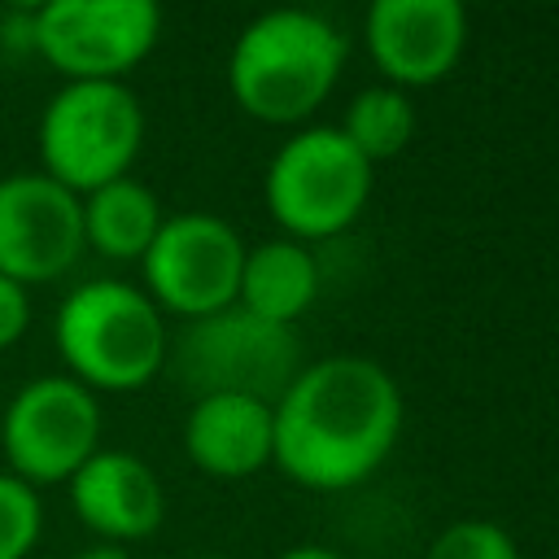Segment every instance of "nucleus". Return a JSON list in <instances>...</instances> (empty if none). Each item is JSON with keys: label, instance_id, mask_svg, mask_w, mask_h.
Returning <instances> with one entry per match:
<instances>
[{"label": "nucleus", "instance_id": "f257e3e1", "mask_svg": "<svg viewBox=\"0 0 559 559\" xmlns=\"http://www.w3.org/2000/svg\"><path fill=\"white\" fill-rule=\"evenodd\" d=\"M402 389L362 354H332L293 376L271 406V463L306 489H349L397 445Z\"/></svg>", "mask_w": 559, "mask_h": 559}, {"label": "nucleus", "instance_id": "f03ea898", "mask_svg": "<svg viewBox=\"0 0 559 559\" xmlns=\"http://www.w3.org/2000/svg\"><path fill=\"white\" fill-rule=\"evenodd\" d=\"M345 52V35L323 13L271 9L236 35L227 57V87L249 118L288 127L328 100Z\"/></svg>", "mask_w": 559, "mask_h": 559}, {"label": "nucleus", "instance_id": "7ed1b4c3", "mask_svg": "<svg viewBox=\"0 0 559 559\" xmlns=\"http://www.w3.org/2000/svg\"><path fill=\"white\" fill-rule=\"evenodd\" d=\"M66 376L92 393H135L166 367V319L140 284L83 280L52 319Z\"/></svg>", "mask_w": 559, "mask_h": 559}, {"label": "nucleus", "instance_id": "20e7f679", "mask_svg": "<svg viewBox=\"0 0 559 559\" xmlns=\"http://www.w3.org/2000/svg\"><path fill=\"white\" fill-rule=\"evenodd\" d=\"M144 144V105L127 83H66L48 96L35 148L39 170L87 197L131 170Z\"/></svg>", "mask_w": 559, "mask_h": 559}, {"label": "nucleus", "instance_id": "39448f33", "mask_svg": "<svg viewBox=\"0 0 559 559\" xmlns=\"http://www.w3.org/2000/svg\"><path fill=\"white\" fill-rule=\"evenodd\" d=\"M166 358L192 397L245 393L275 406V397L301 371V341L284 323H266L245 306H227L205 319H188Z\"/></svg>", "mask_w": 559, "mask_h": 559}, {"label": "nucleus", "instance_id": "423d86ee", "mask_svg": "<svg viewBox=\"0 0 559 559\" xmlns=\"http://www.w3.org/2000/svg\"><path fill=\"white\" fill-rule=\"evenodd\" d=\"M262 197L288 240H323L362 214L371 197V162L341 127H301L275 148Z\"/></svg>", "mask_w": 559, "mask_h": 559}, {"label": "nucleus", "instance_id": "0eeeda50", "mask_svg": "<svg viewBox=\"0 0 559 559\" xmlns=\"http://www.w3.org/2000/svg\"><path fill=\"white\" fill-rule=\"evenodd\" d=\"M100 450V397L79 380L35 376L0 411L4 472L31 489L66 485Z\"/></svg>", "mask_w": 559, "mask_h": 559}, {"label": "nucleus", "instance_id": "6e6552de", "mask_svg": "<svg viewBox=\"0 0 559 559\" xmlns=\"http://www.w3.org/2000/svg\"><path fill=\"white\" fill-rule=\"evenodd\" d=\"M35 57L66 83H122L157 35L162 9L153 0H48L31 9Z\"/></svg>", "mask_w": 559, "mask_h": 559}, {"label": "nucleus", "instance_id": "1a4fd4ad", "mask_svg": "<svg viewBox=\"0 0 559 559\" xmlns=\"http://www.w3.org/2000/svg\"><path fill=\"white\" fill-rule=\"evenodd\" d=\"M245 266V240L240 231L218 214H170L148 253L140 258L144 293L157 310H170L179 319H205L214 310L236 306Z\"/></svg>", "mask_w": 559, "mask_h": 559}, {"label": "nucleus", "instance_id": "9d476101", "mask_svg": "<svg viewBox=\"0 0 559 559\" xmlns=\"http://www.w3.org/2000/svg\"><path fill=\"white\" fill-rule=\"evenodd\" d=\"M83 197L48 179L44 170H17L0 179V275L22 284L61 280L83 258Z\"/></svg>", "mask_w": 559, "mask_h": 559}, {"label": "nucleus", "instance_id": "9b49d317", "mask_svg": "<svg viewBox=\"0 0 559 559\" xmlns=\"http://www.w3.org/2000/svg\"><path fill=\"white\" fill-rule=\"evenodd\" d=\"M362 39L389 87L441 83L467 44V9L459 0H376Z\"/></svg>", "mask_w": 559, "mask_h": 559}, {"label": "nucleus", "instance_id": "f8f14e48", "mask_svg": "<svg viewBox=\"0 0 559 559\" xmlns=\"http://www.w3.org/2000/svg\"><path fill=\"white\" fill-rule=\"evenodd\" d=\"M66 493L79 524L114 546L153 537L166 515V493L157 472L131 450H96L66 480Z\"/></svg>", "mask_w": 559, "mask_h": 559}, {"label": "nucleus", "instance_id": "ddd939ff", "mask_svg": "<svg viewBox=\"0 0 559 559\" xmlns=\"http://www.w3.org/2000/svg\"><path fill=\"white\" fill-rule=\"evenodd\" d=\"M183 450L210 476H253L271 463V402L245 393L197 397L183 419Z\"/></svg>", "mask_w": 559, "mask_h": 559}, {"label": "nucleus", "instance_id": "4468645a", "mask_svg": "<svg viewBox=\"0 0 559 559\" xmlns=\"http://www.w3.org/2000/svg\"><path fill=\"white\" fill-rule=\"evenodd\" d=\"M314 293H319V266L301 240L280 236V240H262L245 249L236 306H245L249 314L293 328L310 310Z\"/></svg>", "mask_w": 559, "mask_h": 559}, {"label": "nucleus", "instance_id": "2eb2a0df", "mask_svg": "<svg viewBox=\"0 0 559 559\" xmlns=\"http://www.w3.org/2000/svg\"><path fill=\"white\" fill-rule=\"evenodd\" d=\"M162 223L166 214L157 192L131 175L83 197V240L109 262H140Z\"/></svg>", "mask_w": 559, "mask_h": 559}, {"label": "nucleus", "instance_id": "dca6fc26", "mask_svg": "<svg viewBox=\"0 0 559 559\" xmlns=\"http://www.w3.org/2000/svg\"><path fill=\"white\" fill-rule=\"evenodd\" d=\"M345 140L367 157V162H380V157H397L411 135H415V105L402 87H362L349 109H345V122H341Z\"/></svg>", "mask_w": 559, "mask_h": 559}, {"label": "nucleus", "instance_id": "f3484780", "mask_svg": "<svg viewBox=\"0 0 559 559\" xmlns=\"http://www.w3.org/2000/svg\"><path fill=\"white\" fill-rule=\"evenodd\" d=\"M44 533L39 489L0 467V559H26Z\"/></svg>", "mask_w": 559, "mask_h": 559}, {"label": "nucleus", "instance_id": "a211bd4d", "mask_svg": "<svg viewBox=\"0 0 559 559\" xmlns=\"http://www.w3.org/2000/svg\"><path fill=\"white\" fill-rule=\"evenodd\" d=\"M424 559H520L515 537L489 520H454L445 524Z\"/></svg>", "mask_w": 559, "mask_h": 559}, {"label": "nucleus", "instance_id": "6ab92c4d", "mask_svg": "<svg viewBox=\"0 0 559 559\" xmlns=\"http://www.w3.org/2000/svg\"><path fill=\"white\" fill-rule=\"evenodd\" d=\"M31 328V293L0 275V349L17 345Z\"/></svg>", "mask_w": 559, "mask_h": 559}, {"label": "nucleus", "instance_id": "aec40b11", "mask_svg": "<svg viewBox=\"0 0 559 559\" xmlns=\"http://www.w3.org/2000/svg\"><path fill=\"white\" fill-rule=\"evenodd\" d=\"M0 44H4L9 52L35 57V35H31V9H22V13H9V17L0 22Z\"/></svg>", "mask_w": 559, "mask_h": 559}, {"label": "nucleus", "instance_id": "412c9836", "mask_svg": "<svg viewBox=\"0 0 559 559\" xmlns=\"http://www.w3.org/2000/svg\"><path fill=\"white\" fill-rule=\"evenodd\" d=\"M275 559H345V555L332 550V546H314V542H306V546H288V550H280Z\"/></svg>", "mask_w": 559, "mask_h": 559}, {"label": "nucleus", "instance_id": "4be33fe9", "mask_svg": "<svg viewBox=\"0 0 559 559\" xmlns=\"http://www.w3.org/2000/svg\"><path fill=\"white\" fill-rule=\"evenodd\" d=\"M74 559H131L127 546H114V542H96V546H83Z\"/></svg>", "mask_w": 559, "mask_h": 559}, {"label": "nucleus", "instance_id": "5701e85b", "mask_svg": "<svg viewBox=\"0 0 559 559\" xmlns=\"http://www.w3.org/2000/svg\"><path fill=\"white\" fill-rule=\"evenodd\" d=\"M197 559H223V555H197Z\"/></svg>", "mask_w": 559, "mask_h": 559}]
</instances>
